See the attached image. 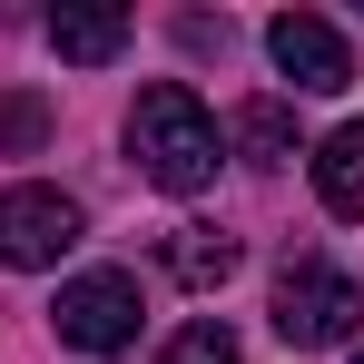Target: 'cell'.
<instances>
[{
  "instance_id": "30bf717a",
  "label": "cell",
  "mask_w": 364,
  "mask_h": 364,
  "mask_svg": "<svg viewBox=\"0 0 364 364\" xmlns=\"http://www.w3.org/2000/svg\"><path fill=\"white\" fill-rule=\"evenodd\" d=\"M158 364H237V335L207 315V325H187V335H178V345H168Z\"/></svg>"
},
{
  "instance_id": "9c48e42d",
  "label": "cell",
  "mask_w": 364,
  "mask_h": 364,
  "mask_svg": "<svg viewBox=\"0 0 364 364\" xmlns=\"http://www.w3.org/2000/svg\"><path fill=\"white\" fill-rule=\"evenodd\" d=\"M237 148L256 158V168H286V158H296V119H286V99H246Z\"/></svg>"
},
{
  "instance_id": "3957f363",
  "label": "cell",
  "mask_w": 364,
  "mask_h": 364,
  "mask_svg": "<svg viewBox=\"0 0 364 364\" xmlns=\"http://www.w3.org/2000/svg\"><path fill=\"white\" fill-rule=\"evenodd\" d=\"M355 315H364L355 276H335V266H315V256H296V266L276 276V335H286L296 355L345 345V335H355Z\"/></svg>"
},
{
  "instance_id": "6da1fadb",
  "label": "cell",
  "mask_w": 364,
  "mask_h": 364,
  "mask_svg": "<svg viewBox=\"0 0 364 364\" xmlns=\"http://www.w3.org/2000/svg\"><path fill=\"white\" fill-rule=\"evenodd\" d=\"M128 158H138V178L168 187V197H197V187H217V119H207V99L187 89V79H148L138 89V109H128Z\"/></svg>"
},
{
  "instance_id": "7c38bea8",
  "label": "cell",
  "mask_w": 364,
  "mask_h": 364,
  "mask_svg": "<svg viewBox=\"0 0 364 364\" xmlns=\"http://www.w3.org/2000/svg\"><path fill=\"white\" fill-rule=\"evenodd\" d=\"M355 364H364V355H355Z\"/></svg>"
},
{
  "instance_id": "277c9868",
  "label": "cell",
  "mask_w": 364,
  "mask_h": 364,
  "mask_svg": "<svg viewBox=\"0 0 364 364\" xmlns=\"http://www.w3.org/2000/svg\"><path fill=\"white\" fill-rule=\"evenodd\" d=\"M69 246H79V197H60V187H10L0 197V266L40 276Z\"/></svg>"
},
{
  "instance_id": "8fae6325",
  "label": "cell",
  "mask_w": 364,
  "mask_h": 364,
  "mask_svg": "<svg viewBox=\"0 0 364 364\" xmlns=\"http://www.w3.org/2000/svg\"><path fill=\"white\" fill-rule=\"evenodd\" d=\"M0 138H10V148H40V109L10 99V109H0Z\"/></svg>"
},
{
  "instance_id": "52a82bcc",
  "label": "cell",
  "mask_w": 364,
  "mask_h": 364,
  "mask_svg": "<svg viewBox=\"0 0 364 364\" xmlns=\"http://www.w3.org/2000/svg\"><path fill=\"white\" fill-rule=\"evenodd\" d=\"M158 266L178 276L187 296H207V286H227V276H237V237H217V227H168Z\"/></svg>"
},
{
  "instance_id": "5b68a950",
  "label": "cell",
  "mask_w": 364,
  "mask_h": 364,
  "mask_svg": "<svg viewBox=\"0 0 364 364\" xmlns=\"http://www.w3.org/2000/svg\"><path fill=\"white\" fill-rule=\"evenodd\" d=\"M266 60L286 69L305 99L355 89V50H345V30H335V20H315V10H276V20H266Z\"/></svg>"
},
{
  "instance_id": "ba28073f",
  "label": "cell",
  "mask_w": 364,
  "mask_h": 364,
  "mask_svg": "<svg viewBox=\"0 0 364 364\" xmlns=\"http://www.w3.org/2000/svg\"><path fill=\"white\" fill-rule=\"evenodd\" d=\"M315 197H325L335 217H364V119L315 148Z\"/></svg>"
},
{
  "instance_id": "7a4b0ae2",
  "label": "cell",
  "mask_w": 364,
  "mask_h": 364,
  "mask_svg": "<svg viewBox=\"0 0 364 364\" xmlns=\"http://www.w3.org/2000/svg\"><path fill=\"white\" fill-rule=\"evenodd\" d=\"M138 276L128 266H89V276H69L60 305H50V325H60V345H79V355H128L138 345Z\"/></svg>"
},
{
  "instance_id": "8992f818",
  "label": "cell",
  "mask_w": 364,
  "mask_h": 364,
  "mask_svg": "<svg viewBox=\"0 0 364 364\" xmlns=\"http://www.w3.org/2000/svg\"><path fill=\"white\" fill-rule=\"evenodd\" d=\"M50 50L79 60V69L119 60L128 50V10H109V0H60V10H50Z\"/></svg>"
}]
</instances>
